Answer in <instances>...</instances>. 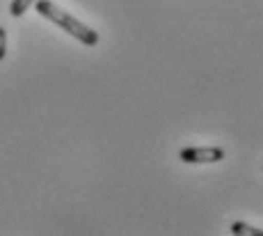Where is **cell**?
<instances>
[{
	"label": "cell",
	"mask_w": 263,
	"mask_h": 236,
	"mask_svg": "<svg viewBox=\"0 0 263 236\" xmlns=\"http://www.w3.org/2000/svg\"><path fill=\"white\" fill-rule=\"evenodd\" d=\"M34 7H37V14L44 19H48L50 23H55L60 30H64L67 34H71L73 39H78L80 44H85V46H96L99 44V32L92 30L89 26H85V23H80L76 16H71L69 12H64V9H60L55 3H50V0H37L34 3Z\"/></svg>",
	"instance_id": "cell-1"
},
{
	"label": "cell",
	"mask_w": 263,
	"mask_h": 236,
	"mask_svg": "<svg viewBox=\"0 0 263 236\" xmlns=\"http://www.w3.org/2000/svg\"><path fill=\"white\" fill-rule=\"evenodd\" d=\"M224 149L222 147H185L179 152V158L183 163H220L224 158Z\"/></svg>",
	"instance_id": "cell-2"
},
{
	"label": "cell",
	"mask_w": 263,
	"mask_h": 236,
	"mask_svg": "<svg viewBox=\"0 0 263 236\" xmlns=\"http://www.w3.org/2000/svg\"><path fill=\"white\" fill-rule=\"evenodd\" d=\"M231 234H236V236H263V229L254 227V225H250V223H242V220H238V223L231 225Z\"/></svg>",
	"instance_id": "cell-3"
},
{
	"label": "cell",
	"mask_w": 263,
	"mask_h": 236,
	"mask_svg": "<svg viewBox=\"0 0 263 236\" xmlns=\"http://www.w3.org/2000/svg\"><path fill=\"white\" fill-rule=\"evenodd\" d=\"M37 3V0H12V5H9V14H12V16H23L25 12H28L30 9V5H34Z\"/></svg>",
	"instance_id": "cell-4"
},
{
	"label": "cell",
	"mask_w": 263,
	"mask_h": 236,
	"mask_svg": "<svg viewBox=\"0 0 263 236\" xmlns=\"http://www.w3.org/2000/svg\"><path fill=\"white\" fill-rule=\"evenodd\" d=\"M5 55H7V32L5 28H0V62L5 60Z\"/></svg>",
	"instance_id": "cell-5"
}]
</instances>
